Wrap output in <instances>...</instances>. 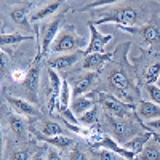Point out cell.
Masks as SVG:
<instances>
[{"label":"cell","instance_id":"6da1fadb","mask_svg":"<svg viewBox=\"0 0 160 160\" xmlns=\"http://www.w3.org/2000/svg\"><path fill=\"white\" fill-rule=\"evenodd\" d=\"M101 16L98 19L90 21L91 24H106V22H114L117 28H135L139 19V13L136 8L130 5H125L122 2H111L102 8H98Z\"/></svg>","mask_w":160,"mask_h":160},{"label":"cell","instance_id":"7a4b0ae2","mask_svg":"<svg viewBox=\"0 0 160 160\" xmlns=\"http://www.w3.org/2000/svg\"><path fill=\"white\" fill-rule=\"evenodd\" d=\"M85 45H87V38L77 34L72 26H66L58 34L50 51L56 53V55H68V53L80 51V48H83Z\"/></svg>","mask_w":160,"mask_h":160},{"label":"cell","instance_id":"3957f363","mask_svg":"<svg viewBox=\"0 0 160 160\" xmlns=\"http://www.w3.org/2000/svg\"><path fill=\"white\" fill-rule=\"evenodd\" d=\"M64 22V13H61L59 16H56L55 19H51V21H47V22H42L40 24V42H38V53H37V56H35V62L40 61V58L42 56H47L50 50H51V45L53 42L56 40L58 34L61 32V26Z\"/></svg>","mask_w":160,"mask_h":160},{"label":"cell","instance_id":"277c9868","mask_svg":"<svg viewBox=\"0 0 160 160\" xmlns=\"http://www.w3.org/2000/svg\"><path fill=\"white\" fill-rule=\"evenodd\" d=\"M95 98L104 109V114H109L117 118H130L131 112L135 111V104H127L111 93H95Z\"/></svg>","mask_w":160,"mask_h":160},{"label":"cell","instance_id":"5b68a950","mask_svg":"<svg viewBox=\"0 0 160 160\" xmlns=\"http://www.w3.org/2000/svg\"><path fill=\"white\" fill-rule=\"evenodd\" d=\"M108 83L114 91V96H117L120 101L127 104H133V95H131V82L128 75L122 69H114L109 74Z\"/></svg>","mask_w":160,"mask_h":160},{"label":"cell","instance_id":"8992f818","mask_svg":"<svg viewBox=\"0 0 160 160\" xmlns=\"http://www.w3.org/2000/svg\"><path fill=\"white\" fill-rule=\"evenodd\" d=\"M104 118L108 122L109 128L112 130L114 138L117 141H122V144L130 141L131 138H135L136 135H139V128H136V125L130 118H117L109 114H104Z\"/></svg>","mask_w":160,"mask_h":160},{"label":"cell","instance_id":"52a82bcc","mask_svg":"<svg viewBox=\"0 0 160 160\" xmlns=\"http://www.w3.org/2000/svg\"><path fill=\"white\" fill-rule=\"evenodd\" d=\"M38 3L37 2H19V3H15L11 8H10V13L8 16L10 19L15 22L18 28H22L26 31H31V10L32 8H37Z\"/></svg>","mask_w":160,"mask_h":160},{"label":"cell","instance_id":"ba28073f","mask_svg":"<svg viewBox=\"0 0 160 160\" xmlns=\"http://www.w3.org/2000/svg\"><path fill=\"white\" fill-rule=\"evenodd\" d=\"M38 85H40V64L34 61V64L31 66V69L28 71V77H26V80L21 83V87L24 90L26 99L31 101L32 104L37 102Z\"/></svg>","mask_w":160,"mask_h":160},{"label":"cell","instance_id":"9c48e42d","mask_svg":"<svg viewBox=\"0 0 160 160\" xmlns=\"http://www.w3.org/2000/svg\"><path fill=\"white\" fill-rule=\"evenodd\" d=\"M90 148H93V149H108V151H111V152H114L120 157H123L125 160H135L136 158V154H133L131 151L125 149L115 138H112L111 135H104V133L101 135V138L96 142H93L90 146Z\"/></svg>","mask_w":160,"mask_h":160},{"label":"cell","instance_id":"30bf717a","mask_svg":"<svg viewBox=\"0 0 160 160\" xmlns=\"http://www.w3.org/2000/svg\"><path fill=\"white\" fill-rule=\"evenodd\" d=\"M82 58H85V51L80 50V51L68 53V55H59L56 58H50V59H47V66L56 72H62V71L74 68Z\"/></svg>","mask_w":160,"mask_h":160},{"label":"cell","instance_id":"8fae6325","mask_svg":"<svg viewBox=\"0 0 160 160\" xmlns=\"http://www.w3.org/2000/svg\"><path fill=\"white\" fill-rule=\"evenodd\" d=\"M123 32H128L135 37H139L142 40V43L146 45H154L160 40V31L155 24H146V26H135V28H118Z\"/></svg>","mask_w":160,"mask_h":160},{"label":"cell","instance_id":"7c38bea8","mask_svg":"<svg viewBox=\"0 0 160 160\" xmlns=\"http://www.w3.org/2000/svg\"><path fill=\"white\" fill-rule=\"evenodd\" d=\"M88 29H90V43L88 47L83 50L85 55H93V53H104V48L108 45L111 40H112V35L109 34H101L95 24L88 22Z\"/></svg>","mask_w":160,"mask_h":160},{"label":"cell","instance_id":"4fadbf2b","mask_svg":"<svg viewBox=\"0 0 160 160\" xmlns=\"http://www.w3.org/2000/svg\"><path fill=\"white\" fill-rule=\"evenodd\" d=\"M96 82H98L96 72H87V74H82L80 77H77L74 82V87H72V99L83 96V95H90L93 88H95Z\"/></svg>","mask_w":160,"mask_h":160},{"label":"cell","instance_id":"5bb4252c","mask_svg":"<svg viewBox=\"0 0 160 160\" xmlns=\"http://www.w3.org/2000/svg\"><path fill=\"white\" fill-rule=\"evenodd\" d=\"M7 102H8L10 108L13 109V112L21 115V117H34L38 112L37 108H35V104H32L28 99H22V98H16V96L8 95L7 96Z\"/></svg>","mask_w":160,"mask_h":160},{"label":"cell","instance_id":"9a60e30c","mask_svg":"<svg viewBox=\"0 0 160 160\" xmlns=\"http://www.w3.org/2000/svg\"><path fill=\"white\" fill-rule=\"evenodd\" d=\"M109 59H112V53H93V55H85L82 59V69L87 72H99L104 64Z\"/></svg>","mask_w":160,"mask_h":160},{"label":"cell","instance_id":"2e32d148","mask_svg":"<svg viewBox=\"0 0 160 160\" xmlns=\"http://www.w3.org/2000/svg\"><path fill=\"white\" fill-rule=\"evenodd\" d=\"M62 7V2H45V3H38V7L34 10L32 16H31V22H42L47 21L50 16H53L55 13Z\"/></svg>","mask_w":160,"mask_h":160},{"label":"cell","instance_id":"e0dca14e","mask_svg":"<svg viewBox=\"0 0 160 160\" xmlns=\"http://www.w3.org/2000/svg\"><path fill=\"white\" fill-rule=\"evenodd\" d=\"M48 80H50V95H48V112L55 109V106L58 104L59 99V93H61V85L62 80L58 75L56 71H53L48 68Z\"/></svg>","mask_w":160,"mask_h":160},{"label":"cell","instance_id":"ac0fdd59","mask_svg":"<svg viewBox=\"0 0 160 160\" xmlns=\"http://www.w3.org/2000/svg\"><path fill=\"white\" fill-rule=\"evenodd\" d=\"M95 106H96L95 95H93V93H90V95H83V96L74 98L72 102H71V111H72L74 115L78 118L80 115H83L85 112H88L90 109H93Z\"/></svg>","mask_w":160,"mask_h":160},{"label":"cell","instance_id":"d6986e66","mask_svg":"<svg viewBox=\"0 0 160 160\" xmlns=\"http://www.w3.org/2000/svg\"><path fill=\"white\" fill-rule=\"evenodd\" d=\"M152 138H155V135L154 133H151V131H142V133H139V135H136L135 138H131L130 141H127V142H123L122 146L125 149H128V151H131L133 154H141L142 152V149L146 148V144H148Z\"/></svg>","mask_w":160,"mask_h":160},{"label":"cell","instance_id":"ffe728a7","mask_svg":"<svg viewBox=\"0 0 160 160\" xmlns=\"http://www.w3.org/2000/svg\"><path fill=\"white\" fill-rule=\"evenodd\" d=\"M34 135L38 141H43V142H48L51 148H55V149H61V151H68L69 148H72L74 144V139L69 138V136H64V135H59V136H43V135H40V133L37 130H34Z\"/></svg>","mask_w":160,"mask_h":160},{"label":"cell","instance_id":"44dd1931","mask_svg":"<svg viewBox=\"0 0 160 160\" xmlns=\"http://www.w3.org/2000/svg\"><path fill=\"white\" fill-rule=\"evenodd\" d=\"M138 115H139V118L146 120V122L160 118V106L152 102V101L139 99V102H138Z\"/></svg>","mask_w":160,"mask_h":160},{"label":"cell","instance_id":"7402d4cb","mask_svg":"<svg viewBox=\"0 0 160 160\" xmlns=\"http://www.w3.org/2000/svg\"><path fill=\"white\" fill-rule=\"evenodd\" d=\"M8 125H10V130L13 131L18 139H24L28 136V122L24 120V117L18 115V114H8Z\"/></svg>","mask_w":160,"mask_h":160},{"label":"cell","instance_id":"603a6c76","mask_svg":"<svg viewBox=\"0 0 160 160\" xmlns=\"http://www.w3.org/2000/svg\"><path fill=\"white\" fill-rule=\"evenodd\" d=\"M26 40H34V35H26L19 32H13V34L2 32V35H0V47H2V50H5L7 47H15L21 42H26Z\"/></svg>","mask_w":160,"mask_h":160},{"label":"cell","instance_id":"cb8c5ba5","mask_svg":"<svg viewBox=\"0 0 160 160\" xmlns=\"http://www.w3.org/2000/svg\"><path fill=\"white\" fill-rule=\"evenodd\" d=\"M72 102V87L66 78H62V85H61V93H59V99H58V111H66L69 109V106Z\"/></svg>","mask_w":160,"mask_h":160},{"label":"cell","instance_id":"d4e9b609","mask_svg":"<svg viewBox=\"0 0 160 160\" xmlns=\"http://www.w3.org/2000/svg\"><path fill=\"white\" fill-rule=\"evenodd\" d=\"M135 160H160V144L149 141L142 149V152L136 155Z\"/></svg>","mask_w":160,"mask_h":160},{"label":"cell","instance_id":"484cf974","mask_svg":"<svg viewBox=\"0 0 160 160\" xmlns=\"http://www.w3.org/2000/svg\"><path fill=\"white\" fill-rule=\"evenodd\" d=\"M88 157L90 160H125L123 157H120L108 149H88Z\"/></svg>","mask_w":160,"mask_h":160},{"label":"cell","instance_id":"4316f807","mask_svg":"<svg viewBox=\"0 0 160 160\" xmlns=\"http://www.w3.org/2000/svg\"><path fill=\"white\" fill-rule=\"evenodd\" d=\"M98 120H99V106L96 104L93 109H90L88 112H85L83 115L78 117V123L82 125V127H87L88 128V127L96 125Z\"/></svg>","mask_w":160,"mask_h":160},{"label":"cell","instance_id":"83f0119b","mask_svg":"<svg viewBox=\"0 0 160 160\" xmlns=\"http://www.w3.org/2000/svg\"><path fill=\"white\" fill-rule=\"evenodd\" d=\"M38 133H40V135H43V136H48V138H51V136H59V135H62V128H61V125L56 123V122L45 120V122L42 123V128H40Z\"/></svg>","mask_w":160,"mask_h":160},{"label":"cell","instance_id":"f1b7e54d","mask_svg":"<svg viewBox=\"0 0 160 160\" xmlns=\"http://www.w3.org/2000/svg\"><path fill=\"white\" fill-rule=\"evenodd\" d=\"M146 83H151V85H155L160 78V61H157L155 64H151L148 69H146Z\"/></svg>","mask_w":160,"mask_h":160},{"label":"cell","instance_id":"f546056e","mask_svg":"<svg viewBox=\"0 0 160 160\" xmlns=\"http://www.w3.org/2000/svg\"><path fill=\"white\" fill-rule=\"evenodd\" d=\"M34 154L29 148H19V149H15L10 155V160H32Z\"/></svg>","mask_w":160,"mask_h":160},{"label":"cell","instance_id":"4dcf8cb0","mask_svg":"<svg viewBox=\"0 0 160 160\" xmlns=\"http://www.w3.org/2000/svg\"><path fill=\"white\" fill-rule=\"evenodd\" d=\"M144 90H146V93L149 95L151 101L160 106V87H157V85H151V83H146Z\"/></svg>","mask_w":160,"mask_h":160},{"label":"cell","instance_id":"1f68e13d","mask_svg":"<svg viewBox=\"0 0 160 160\" xmlns=\"http://www.w3.org/2000/svg\"><path fill=\"white\" fill-rule=\"evenodd\" d=\"M68 160H90V157L85 154V151L80 148V146H74V148L69 151V155H68Z\"/></svg>","mask_w":160,"mask_h":160},{"label":"cell","instance_id":"d6a6232c","mask_svg":"<svg viewBox=\"0 0 160 160\" xmlns=\"http://www.w3.org/2000/svg\"><path fill=\"white\" fill-rule=\"evenodd\" d=\"M10 77H11V80L15 83L21 85L24 80H26V77H28V71H24V69H13L10 72Z\"/></svg>","mask_w":160,"mask_h":160},{"label":"cell","instance_id":"836d02e7","mask_svg":"<svg viewBox=\"0 0 160 160\" xmlns=\"http://www.w3.org/2000/svg\"><path fill=\"white\" fill-rule=\"evenodd\" d=\"M141 127L148 128V131H151V133H154V135H157V133H160V118L151 120V122H142Z\"/></svg>","mask_w":160,"mask_h":160},{"label":"cell","instance_id":"e575fe53","mask_svg":"<svg viewBox=\"0 0 160 160\" xmlns=\"http://www.w3.org/2000/svg\"><path fill=\"white\" fill-rule=\"evenodd\" d=\"M47 149L45 148H38L35 152H34V157H32V160H47Z\"/></svg>","mask_w":160,"mask_h":160},{"label":"cell","instance_id":"d590c367","mask_svg":"<svg viewBox=\"0 0 160 160\" xmlns=\"http://www.w3.org/2000/svg\"><path fill=\"white\" fill-rule=\"evenodd\" d=\"M47 160H62V157L58 154V151H55V148H51L47 152Z\"/></svg>","mask_w":160,"mask_h":160},{"label":"cell","instance_id":"8d00e7d4","mask_svg":"<svg viewBox=\"0 0 160 160\" xmlns=\"http://www.w3.org/2000/svg\"><path fill=\"white\" fill-rule=\"evenodd\" d=\"M7 55H5V51H2V74L5 75V72H7Z\"/></svg>","mask_w":160,"mask_h":160}]
</instances>
